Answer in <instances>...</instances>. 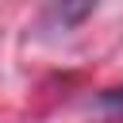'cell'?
<instances>
[{"label": "cell", "instance_id": "obj_1", "mask_svg": "<svg viewBox=\"0 0 123 123\" xmlns=\"http://www.w3.org/2000/svg\"><path fill=\"white\" fill-rule=\"evenodd\" d=\"M100 4H104V0H46L42 23H46L50 31H73V27H81Z\"/></svg>", "mask_w": 123, "mask_h": 123}]
</instances>
